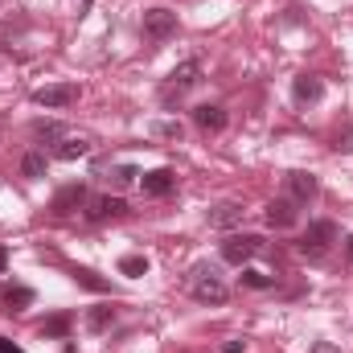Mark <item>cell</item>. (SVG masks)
<instances>
[{
    "label": "cell",
    "instance_id": "obj_9",
    "mask_svg": "<svg viewBox=\"0 0 353 353\" xmlns=\"http://www.w3.org/2000/svg\"><path fill=\"white\" fill-rule=\"evenodd\" d=\"M83 214H87V222H115V218H123V214H128V201H123V197L103 193V197H90Z\"/></svg>",
    "mask_w": 353,
    "mask_h": 353
},
{
    "label": "cell",
    "instance_id": "obj_13",
    "mask_svg": "<svg viewBox=\"0 0 353 353\" xmlns=\"http://www.w3.org/2000/svg\"><path fill=\"white\" fill-rule=\"evenodd\" d=\"M193 123L201 132H222L226 128V111L218 103H201V107H193Z\"/></svg>",
    "mask_w": 353,
    "mask_h": 353
},
{
    "label": "cell",
    "instance_id": "obj_25",
    "mask_svg": "<svg viewBox=\"0 0 353 353\" xmlns=\"http://www.w3.org/2000/svg\"><path fill=\"white\" fill-rule=\"evenodd\" d=\"M271 283H275V279L263 275V271H243V288H259V292H263V288H271Z\"/></svg>",
    "mask_w": 353,
    "mask_h": 353
},
{
    "label": "cell",
    "instance_id": "obj_16",
    "mask_svg": "<svg viewBox=\"0 0 353 353\" xmlns=\"http://www.w3.org/2000/svg\"><path fill=\"white\" fill-rule=\"evenodd\" d=\"M33 140H41V144H62L66 140V128L58 123V119H33Z\"/></svg>",
    "mask_w": 353,
    "mask_h": 353
},
{
    "label": "cell",
    "instance_id": "obj_23",
    "mask_svg": "<svg viewBox=\"0 0 353 353\" xmlns=\"http://www.w3.org/2000/svg\"><path fill=\"white\" fill-rule=\"evenodd\" d=\"M152 136H161V140H181L185 128H181L176 119H161V123H152Z\"/></svg>",
    "mask_w": 353,
    "mask_h": 353
},
{
    "label": "cell",
    "instance_id": "obj_22",
    "mask_svg": "<svg viewBox=\"0 0 353 353\" xmlns=\"http://www.w3.org/2000/svg\"><path fill=\"white\" fill-rule=\"evenodd\" d=\"M119 275H132V279L148 275V259H144V255H123V259H119Z\"/></svg>",
    "mask_w": 353,
    "mask_h": 353
},
{
    "label": "cell",
    "instance_id": "obj_3",
    "mask_svg": "<svg viewBox=\"0 0 353 353\" xmlns=\"http://www.w3.org/2000/svg\"><path fill=\"white\" fill-rule=\"evenodd\" d=\"M189 279H193V300H201V304H226L230 288L218 279V271H214L210 263H197Z\"/></svg>",
    "mask_w": 353,
    "mask_h": 353
},
{
    "label": "cell",
    "instance_id": "obj_11",
    "mask_svg": "<svg viewBox=\"0 0 353 353\" xmlns=\"http://www.w3.org/2000/svg\"><path fill=\"white\" fill-rule=\"evenodd\" d=\"M292 99L296 103H321L325 99V83L316 74H296L292 79Z\"/></svg>",
    "mask_w": 353,
    "mask_h": 353
},
{
    "label": "cell",
    "instance_id": "obj_12",
    "mask_svg": "<svg viewBox=\"0 0 353 353\" xmlns=\"http://www.w3.org/2000/svg\"><path fill=\"white\" fill-rule=\"evenodd\" d=\"M243 201H218L210 214H205V222L210 226H218V230H226V226H234V222H243Z\"/></svg>",
    "mask_w": 353,
    "mask_h": 353
},
{
    "label": "cell",
    "instance_id": "obj_10",
    "mask_svg": "<svg viewBox=\"0 0 353 353\" xmlns=\"http://www.w3.org/2000/svg\"><path fill=\"white\" fill-rule=\"evenodd\" d=\"M263 218H267V226H275V230H288V226H296V218H300V205H296L292 197H275V201H267Z\"/></svg>",
    "mask_w": 353,
    "mask_h": 353
},
{
    "label": "cell",
    "instance_id": "obj_26",
    "mask_svg": "<svg viewBox=\"0 0 353 353\" xmlns=\"http://www.w3.org/2000/svg\"><path fill=\"white\" fill-rule=\"evenodd\" d=\"M0 353H25L17 341H8V337H0Z\"/></svg>",
    "mask_w": 353,
    "mask_h": 353
},
{
    "label": "cell",
    "instance_id": "obj_6",
    "mask_svg": "<svg viewBox=\"0 0 353 353\" xmlns=\"http://www.w3.org/2000/svg\"><path fill=\"white\" fill-rule=\"evenodd\" d=\"M79 83H50V87L33 90V103L37 107H50V111H62V107H74L79 103Z\"/></svg>",
    "mask_w": 353,
    "mask_h": 353
},
{
    "label": "cell",
    "instance_id": "obj_1",
    "mask_svg": "<svg viewBox=\"0 0 353 353\" xmlns=\"http://www.w3.org/2000/svg\"><path fill=\"white\" fill-rule=\"evenodd\" d=\"M333 243H337V222L321 218V222H308V230L300 234L296 251H300V255H308V259H325V255L333 251Z\"/></svg>",
    "mask_w": 353,
    "mask_h": 353
},
{
    "label": "cell",
    "instance_id": "obj_20",
    "mask_svg": "<svg viewBox=\"0 0 353 353\" xmlns=\"http://www.w3.org/2000/svg\"><path fill=\"white\" fill-rule=\"evenodd\" d=\"M70 325H74L70 312H54V316L41 325V337H58V341H66V337H70Z\"/></svg>",
    "mask_w": 353,
    "mask_h": 353
},
{
    "label": "cell",
    "instance_id": "obj_2",
    "mask_svg": "<svg viewBox=\"0 0 353 353\" xmlns=\"http://www.w3.org/2000/svg\"><path fill=\"white\" fill-rule=\"evenodd\" d=\"M193 87H201V62H197V58L181 62L173 74L165 79V87H161V103H165V107H173L176 99H185Z\"/></svg>",
    "mask_w": 353,
    "mask_h": 353
},
{
    "label": "cell",
    "instance_id": "obj_18",
    "mask_svg": "<svg viewBox=\"0 0 353 353\" xmlns=\"http://www.w3.org/2000/svg\"><path fill=\"white\" fill-rule=\"evenodd\" d=\"M87 152H90V144L83 140V136H66V140L54 148V157H58V161H79V157H87Z\"/></svg>",
    "mask_w": 353,
    "mask_h": 353
},
{
    "label": "cell",
    "instance_id": "obj_19",
    "mask_svg": "<svg viewBox=\"0 0 353 353\" xmlns=\"http://www.w3.org/2000/svg\"><path fill=\"white\" fill-rule=\"evenodd\" d=\"M111 325H115V308H111V304H99V308H90L87 312V329L90 333H107Z\"/></svg>",
    "mask_w": 353,
    "mask_h": 353
},
{
    "label": "cell",
    "instance_id": "obj_24",
    "mask_svg": "<svg viewBox=\"0 0 353 353\" xmlns=\"http://www.w3.org/2000/svg\"><path fill=\"white\" fill-rule=\"evenodd\" d=\"M136 169H132V165H119V169H111V176H107V181H111V185H115V189H123V185H132V181H136Z\"/></svg>",
    "mask_w": 353,
    "mask_h": 353
},
{
    "label": "cell",
    "instance_id": "obj_30",
    "mask_svg": "<svg viewBox=\"0 0 353 353\" xmlns=\"http://www.w3.org/2000/svg\"><path fill=\"white\" fill-rule=\"evenodd\" d=\"M345 251H350V259H353V234H350V247H345Z\"/></svg>",
    "mask_w": 353,
    "mask_h": 353
},
{
    "label": "cell",
    "instance_id": "obj_28",
    "mask_svg": "<svg viewBox=\"0 0 353 353\" xmlns=\"http://www.w3.org/2000/svg\"><path fill=\"white\" fill-rule=\"evenodd\" d=\"M222 353H243V341H226V345H222Z\"/></svg>",
    "mask_w": 353,
    "mask_h": 353
},
{
    "label": "cell",
    "instance_id": "obj_21",
    "mask_svg": "<svg viewBox=\"0 0 353 353\" xmlns=\"http://www.w3.org/2000/svg\"><path fill=\"white\" fill-rule=\"evenodd\" d=\"M74 283H83L87 292H111V283H107V279H99L90 267H74Z\"/></svg>",
    "mask_w": 353,
    "mask_h": 353
},
{
    "label": "cell",
    "instance_id": "obj_8",
    "mask_svg": "<svg viewBox=\"0 0 353 353\" xmlns=\"http://www.w3.org/2000/svg\"><path fill=\"white\" fill-rule=\"evenodd\" d=\"M90 193L83 181H70V185H62L58 193H54V201H50V210L54 214H74V210H87Z\"/></svg>",
    "mask_w": 353,
    "mask_h": 353
},
{
    "label": "cell",
    "instance_id": "obj_29",
    "mask_svg": "<svg viewBox=\"0 0 353 353\" xmlns=\"http://www.w3.org/2000/svg\"><path fill=\"white\" fill-rule=\"evenodd\" d=\"M4 267H8V251H4V247H0V271H4Z\"/></svg>",
    "mask_w": 353,
    "mask_h": 353
},
{
    "label": "cell",
    "instance_id": "obj_27",
    "mask_svg": "<svg viewBox=\"0 0 353 353\" xmlns=\"http://www.w3.org/2000/svg\"><path fill=\"white\" fill-rule=\"evenodd\" d=\"M312 353H341V350H337L333 341H316V345H312Z\"/></svg>",
    "mask_w": 353,
    "mask_h": 353
},
{
    "label": "cell",
    "instance_id": "obj_4",
    "mask_svg": "<svg viewBox=\"0 0 353 353\" xmlns=\"http://www.w3.org/2000/svg\"><path fill=\"white\" fill-rule=\"evenodd\" d=\"M140 29H144V37L148 41H169L176 33V12L173 8H165V4H157V8H144V21H140Z\"/></svg>",
    "mask_w": 353,
    "mask_h": 353
},
{
    "label": "cell",
    "instance_id": "obj_14",
    "mask_svg": "<svg viewBox=\"0 0 353 353\" xmlns=\"http://www.w3.org/2000/svg\"><path fill=\"white\" fill-rule=\"evenodd\" d=\"M140 185H144L148 197H165V193H173L176 176H173V169H152V173L140 176Z\"/></svg>",
    "mask_w": 353,
    "mask_h": 353
},
{
    "label": "cell",
    "instance_id": "obj_5",
    "mask_svg": "<svg viewBox=\"0 0 353 353\" xmlns=\"http://www.w3.org/2000/svg\"><path fill=\"white\" fill-rule=\"evenodd\" d=\"M259 251H263V234H230V239H222V259L234 267L251 263Z\"/></svg>",
    "mask_w": 353,
    "mask_h": 353
},
{
    "label": "cell",
    "instance_id": "obj_7",
    "mask_svg": "<svg viewBox=\"0 0 353 353\" xmlns=\"http://www.w3.org/2000/svg\"><path fill=\"white\" fill-rule=\"evenodd\" d=\"M316 193H321V181H316L312 173L296 169V173L283 176V197H292L296 205H308V201H316Z\"/></svg>",
    "mask_w": 353,
    "mask_h": 353
},
{
    "label": "cell",
    "instance_id": "obj_17",
    "mask_svg": "<svg viewBox=\"0 0 353 353\" xmlns=\"http://www.w3.org/2000/svg\"><path fill=\"white\" fill-rule=\"evenodd\" d=\"M46 169H50V157H46V152H37V148H33V152H25V157H21V176L41 181Z\"/></svg>",
    "mask_w": 353,
    "mask_h": 353
},
{
    "label": "cell",
    "instance_id": "obj_15",
    "mask_svg": "<svg viewBox=\"0 0 353 353\" xmlns=\"http://www.w3.org/2000/svg\"><path fill=\"white\" fill-rule=\"evenodd\" d=\"M0 300H4V308H8V312H25V308L33 304V288H25V283H4Z\"/></svg>",
    "mask_w": 353,
    "mask_h": 353
}]
</instances>
